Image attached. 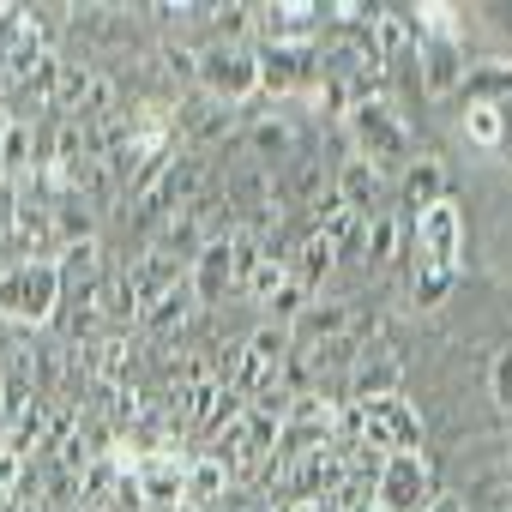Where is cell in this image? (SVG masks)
Listing matches in <instances>:
<instances>
[{"mask_svg":"<svg viewBox=\"0 0 512 512\" xmlns=\"http://www.w3.org/2000/svg\"><path fill=\"white\" fill-rule=\"evenodd\" d=\"M386 187H392V175H380V169H374V163H362V157H344V163H338V175H332V193H338L362 223L386 211Z\"/></svg>","mask_w":512,"mask_h":512,"instance_id":"cell-12","label":"cell"},{"mask_svg":"<svg viewBox=\"0 0 512 512\" xmlns=\"http://www.w3.org/2000/svg\"><path fill=\"white\" fill-rule=\"evenodd\" d=\"M199 91L223 109H253L266 97L260 85V43H205L199 49Z\"/></svg>","mask_w":512,"mask_h":512,"instance_id":"cell-3","label":"cell"},{"mask_svg":"<svg viewBox=\"0 0 512 512\" xmlns=\"http://www.w3.org/2000/svg\"><path fill=\"white\" fill-rule=\"evenodd\" d=\"M296 338L302 344H338V338H356V308L344 296H320L308 302V314L296 320Z\"/></svg>","mask_w":512,"mask_h":512,"instance_id":"cell-16","label":"cell"},{"mask_svg":"<svg viewBox=\"0 0 512 512\" xmlns=\"http://www.w3.org/2000/svg\"><path fill=\"white\" fill-rule=\"evenodd\" d=\"M338 133H344L350 157L374 163L380 175H404L410 157H416V133H410V121H404V109H398L392 97H368V103H356V109L344 115Z\"/></svg>","mask_w":512,"mask_h":512,"instance_id":"cell-1","label":"cell"},{"mask_svg":"<svg viewBox=\"0 0 512 512\" xmlns=\"http://www.w3.org/2000/svg\"><path fill=\"white\" fill-rule=\"evenodd\" d=\"M470 61H476V55H470L458 37H422V43H416V85H422L428 97H458Z\"/></svg>","mask_w":512,"mask_h":512,"instance_id":"cell-9","label":"cell"},{"mask_svg":"<svg viewBox=\"0 0 512 512\" xmlns=\"http://www.w3.org/2000/svg\"><path fill=\"white\" fill-rule=\"evenodd\" d=\"M410 247H416V272L410 278H464V211L446 193L434 211H422L416 223H404Z\"/></svg>","mask_w":512,"mask_h":512,"instance_id":"cell-4","label":"cell"},{"mask_svg":"<svg viewBox=\"0 0 512 512\" xmlns=\"http://www.w3.org/2000/svg\"><path fill=\"white\" fill-rule=\"evenodd\" d=\"M350 482V452L344 446H314L290 464V494L296 500H332Z\"/></svg>","mask_w":512,"mask_h":512,"instance_id":"cell-10","label":"cell"},{"mask_svg":"<svg viewBox=\"0 0 512 512\" xmlns=\"http://www.w3.org/2000/svg\"><path fill=\"white\" fill-rule=\"evenodd\" d=\"M506 145H512V103H506Z\"/></svg>","mask_w":512,"mask_h":512,"instance_id":"cell-30","label":"cell"},{"mask_svg":"<svg viewBox=\"0 0 512 512\" xmlns=\"http://www.w3.org/2000/svg\"><path fill=\"white\" fill-rule=\"evenodd\" d=\"M229 464L217 458V452H199V458H187V506L193 512H217L223 506V494H229Z\"/></svg>","mask_w":512,"mask_h":512,"instance_id":"cell-18","label":"cell"},{"mask_svg":"<svg viewBox=\"0 0 512 512\" xmlns=\"http://www.w3.org/2000/svg\"><path fill=\"white\" fill-rule=\"evenodd\" d=\"M464 139L476 151H500L506 145V109L494 103H464Z\"/></svg>","mask_w":512,"mask_h":512,"instance_id":"cell-23","label":"cell"},{"mask_svg":"<svg viewBox=\"0 0 512 512\" xmlns=\"http://www.w3.org/2000/svg\"><path fill=\"white\" fill-rule=\"evenodd\" d=\"M175 127H181V145H187V151L211 157L229 133H241V109H223V103H211L205 91H193V97L175 103Z\"/></svg>","mask_w":512,"mask_h":512,"instance_id":"cell-8","label":"cell"},{"mask_svg":"<svg viewBox=\"0 0 512 512\" xmlns=\"http://www.w3.org/2000/svg\"><path fill=\"white\" fill-rule=\"evenodd\" d=\"M398 380H404V356H398L392 344H374V350H362V356H356V368H350V398H344V404L392 398V392H398Z\"/></svg>","mask_w":512,"mask_h":512,"instance_id":"cell-14","label":"cell"},{"mask_svg":"<svg viewBox=\"0 0 512 512\" xmlns=\"http://www.w3.org/2000/svg\"><path fill=\"white\" fill-rule=\"evenodd\" d=\"M320 79H326L320 43H260V85L272 103H290V97L308 103Z\"/></svg>","mask_w":512,"mask_h":512,"instance_id":"cell-5","label":"cell"},{"mask_svg":"<svg viewBox=\"0 0 512 512\" xmlns=\"http://www.w3.org/2000/svg\"><path fill=\"white\" fill-rule=\"evenodd\" d=\"M398 241H404V217L398 211H380V217H368L362 223V266H392V253H398Z\"/></svg>","mask_w":512,"mask_h":512,"instance_id":"cell-21","label":"cell"},{"mask_svg":"<svg viewBox=\"0 0 512 512\" xmlns=\"http://www.w3.org/2000/svg\"><path fill=\"white\" fill-rule=\"evenodd\" d=\"M241 145L253 163H266V169H290L302 157V127L284 115V109H253L241 115Z\"/></svg>","mask_w":512,"mask_h":512,"instance_id":"cell-7","label":"cell"},{"mask_svg":"<svg viewBox=\"0 0 512 512\" xmlns=\"http://www.w3.org/2000/svg\"><path fill=\"white\" fill-rule=\"evenodd\" d=\"M205 25H211V43H247L253 37V7H211L205 13Z\"/></svg>","mask_w":512,"mask_h":512,"instance_id":"cell-26","label":"cell"},{"mask_svg":"<svg viewBox=\"0 0 512 512\" xmlns=\"http://www.w3.org/2000/svg\"><path fill=\"white\" fill-rule=\"evenodd\" d=\"M290 278H296V266H290V253H266V260L253 266V272H247L241 296H247V302H260V308H272V296H278V290H284Z\"/></svg>","mask_w":512,"mask_h":512,"instance_id":"cell-22","label":"cell"},{"mask_svg":"<svg viewBox=\"0 0 512 512\" xmlns=\"http://www.w3.org/2000/svg\"><path fill=\"white\" fill-rule=\"evenodd\" d=\"M157 67H163L175 85H193V91H199V49H187V43H163V49H157Z\"/></svg>","mask_w":512,"mask_h":512,"instance_id":"cell-27","label":"cell"},{"mask_svg":"<svg viewBox=\"0 0 512 512\" xmlns=\"http://www.w3.org/2000/svg\"><path fill=\"white\" fill-rule=\"evenodd\" d=\"M187 284H193L199 308H217V302L235 290V229H229V235H211V241L199 247V260L187 266Z\"/></svg>","mask_w":512,"mask_h":512,"instance_id":"cell-11","label":"cell"},{"mask_svg":"<svg viewBox=\"0 0 512 512\" xmlns=\"http://www.w3.org/2000/svg\"><path fill=\"white\" fill-rule=\"evenodd\" d=\"M296 253H302V266H296V278H302L308 290H314V284H320V278H326V272L338 266V247H332L326 235H314V229L302 235V247H296Z\"/></svg>","mask_w":512,"mask_h":512,"instance_id":"cell-25","label":"cell"},{"mask_svg":"<svg viewBox=\"0 0 512 512\" xmlns=\"http://www.w3.org/2000/svg\"><path fill=\"white\" fill-rule=\"evenodd\" d=\"M410 25H416V37H458L464 43V7H446V0L410 7Z\"/></svg>","mask_w":512,"mask_h":512,"instance_id":"cell-24","label":"cell"},{"mask_svg":"<svg viewBox=\"0 0 512 512\" xmlns=\"http://www.w3.org/2000/svg\"><path fill=\"white\" fill-rule=\"evenodd\" d=\"M67 302V284L55 272V260H13L0 278V320L7 326H55Z\"/></svg>","mask_w":512,"mask_h":512,"instance_id":"cell-2","label":"cell"},{"mask_svg":"<svg viewBox=\"0 0 512 512\" xmlns=\"http://www.w3.org/2000/svg\"><path fill=\"white\" fill-rule=\"evenodd\" d=\"M428 512H470V506H464L458 494H434V500H428Z\"/></svg>","mask_w":512,"mask_h":512,"instance_id":"cell-29","label":"cell"},{"mask_svg":"<svg viewBox=\"0 0 512 512\" xmlns=\"http://www.w3.org/2000/svg\"><path fill=\"white\" fill-rule=\"evenodd\" d=\"M55 272H61L67 296H85V290H97V284H103V247H97V241L61 247V253H55Z\"/></svg>","mask_w":512,"mask_h":512,"instance_id":"cell-19","label":"cell"},{"mask_svg":"<svg viewBox=\"0 0 512 512\" xmlns=\"http://www.w3.org/2000/svg\"><path fill=\"white\" fill-rule=\"evenodd\" d=\"M193 308H199V296H193V284H181V290H169L163 302H151V308L139 314V332H145V338H175V332L193 320Z\"/></svg>","mask_w":512,"mask_h":512,"instance_id":"cell-20","label":"cell"},{"mask_svg":"<svg viewBox=\"0 0 512 512\" xmlns=\"http://www.w3.org/2000/svg\"><path fill=\"white\" fill-rule=\"evenodd\" d=\"M434 494H440V488H434L428 452H386V464H380V476H374L380 512H428Z\"/></svg>","mask_w":512,"mask_h":512,"instance_id":"cell-6","label":"cell"},{"mask_svg":"<svg viewBox=\"0 0 512 512\" xmlns=\"http://www.w3.org/2000/svg\"><path fill=\"white\" fill-rule=\"evenodd\" d=\"M458 97H464V103H494V109H506V103H512V55H476Z\"/></svg>","mask_w":512,"mask_h":512,"instance_id":"cell-17","label":"cell"},{"mask_svg":"<svg viewBox=\"0 0 512 512\" xmlns=\"http://www.w3.org/2000/svg\"><path fill=\"white\" fill-rule=\"evenodd\" d=\"M488 398H494V410L512 422V344L494 350V362H488Z\"/></svg>","mask_w":512,"mask_h":512,"instance_id":"cell-28","label":"cell"},{"mask_svg":"<svg viewBox=\"0 0 512 512\" xmlns=\"http://www.w3.org/2000/svg\"><path fill=\"white\" fill-rule=\"evenodd\" d=\"M127 284H133V302H139V314H145L151 302H163L169 290H181V284H187V266H181V260H169V253H157V247H145L139 260L127 266Z\"/></svg>","mask_w":512,"mask_h":512,"instance_id":"cell-15","label":"cell"},{"mask_svg":"<svg viewBox=\"0 0 512 512\" xmlns=\"http://www.w3.org/2000/svg\"><path fill=\"white\" fill-rule=\"evenodd\" d=\"M446 199V163L434 151H416L410 169L398 175V205H404V223H416L422 211H434Z\"/></svg>","mask_w":512,"mask_h":512,"instance_id":"cell-13","label":"cell"}]
</instances>
